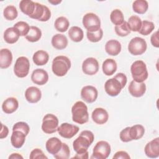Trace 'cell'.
Masks as SVG:
<instances>
[{
  "label": "cell",
  "instance_id": "21",
  "mask_svg": "<svg viewBox=\"0 0 159 159\" xmlns=\"http://www.w3.org/2000/svg\"><path fill=\"white\" fill-rule=\"evenodd\" d=\"M12 61V54L10 50L2 48L0 51V67L6 69L10 66Z\"/></svg>",
  "mask_w": 159,
  "mask_h": 159
},
{
  "label": "cell",
  "instance_id": "36",
  "mask_svg": "<svg viewBox=\"0 0 159 159\" xmlns=\"http://www.w3.org/2000/svg\"><path fill=\"white\" fill-rule=\"evenodd\" d=\"M3 15L5 19L8 20H13L17 18L18 12L16 7L14 6H7L3 11Z\"/></svg>",
  "mask_w": 159,
  "mask_h": 159
},
{
  "label": "cell",
  "instance_id": "41",
  "mask_svg": "<svg viewBox=\"0 0 159 159\" xmlns=\"http://www.w3.org/2000/svg\"><path fill=\"white\" fill-rule=\"evenodd\" d=\"M70 150L69 147L65 143H62V146L60 150L55 155L54 157L57 159H67L70 157Z\"/></svg>",
  "mask_w": 159,
  "mask_h": 159
},
{
  "label": "cell",
  "instance_id": "50",
  "mask_svg": "<svg viewBox=\"0 0 159 159\" xmlns=\"http://www.w3.org/2000/svg\"><path fill=\"white\" fill-rule=\"evenodd\" d=\"M88 152L87 151L85 153H80V154H78L76 153L75 156H74L73 158H83V159H87L88 158L89 156H88Z\"/></svg>",
  "mask_w": 159,
  "mask_h": 159
},
{
  "label": "cell",
  "instance_id": "49",
  "mask_svg": "<svg viewBox=\"0 0 159 159\" xmlns=\"http://www.w3.org/2000/svg\"><path fill=\"white\" fill-rule=\"evenodd\" d=\"M9 134V129L7 126L4 125V124H1V130L0 133V139H2L4 138H6Z\"/></svg>",
  "mask_w": 159,
  "mask_h": 159
},
{
  "label": "cell",
  "instance_id": "5",
  "mask_svg": "<svg viewBox=\"0 0 159 159\" xmlns=\"http://www.w3.org/2000/svg\"><path fill=\"white\" fill-rule=\"evenodd\" d=\"M83 25L87 32H94L101 29V20L96 14L87 13L83 17Z\"/></svg>",
  "mask_w": 159,
  "mask_h": 159
},
{
  "label": "cell",
  "instance_id": "6",
  "mask_svg": "<svg viewBox=\"0 0 159 159\" xmlns=\"http://www.w3.org/2000/svg\"><path fill=\"white\" fill-rule=\"evenodd\" d=\"M111 151V146L107 142L99 141L94 146L91 158L106 159L108 158Z\"/></svg>",
  "mask_w": 159,
  "mask_h": 159
},
{
  "label": "cell",
  "instance_id": "38",
  "mask_svg": "<svg viewBox=\"0 0 159 159\" xmlns=\"http://www.w3.org/2000/svg\"><path fill=\"white\" fill-rule=\"evenodd\" d=\"M114 29L116 34L120 37H125L130 33V30L129 27L127 22L125 20L121 24L116 25Z\"/></svg>",
  "mask_w": 159,
  "mask_h": 159
},
{
  "label": "cell",
  "instance_id": "42",
  "mask_svg": "<svg viewBox=\"0 0 159 159\" xmlns=\"http://www.w3.org/2000/svg\"><path fill=\"white\" fill-rule=\"evenodd\" d=\"M88 39L91 42H98L101 40L103 36V31L102 29H99L98 30L94 32H87L86 33Z\"/></svg>",
  "mask_w": 159,
  "mask_h": 159
},
{
  "label": "cell",
  "instance_id": "51",
  "mask_svg": "<svg viewBox=\"0 0 159 159\" xmlns=\"http://www.w3.org/2000/svg\"><path fill=\"white\" fill-rule=\"evenodd\" d=\"M9 158H15V159H19V158H21V159H23V157L17 153H12L9 157Z\"/></svg>",
  "mask_w": 159,
  "mask_h": 159
},
{
  "label": "cell",
  "instance_id": "52",
  "mask_svg": "<svg viewBox=\"0 0 159 159\" xmlns=\"http://www.w3.org/2000/svg\"><path fill=\"white\" fill-rule=\"evenodd\" d=\"M61 1H48V2L53 4V5H57L59 3H60Z\"/></svg>",
  "mask_w": 159,
  "mask_h": 159
},
{
  "label": "cell",
  "instance_id": "46",
  "mask_svg": "<svg viewBox=\"0 0 159 159\" xmlns=\"http://www.w3.org/2000/svg\"><path fill=\"white\" fill-rule=\"evenodd\" d=\"M114 78L117 79L122 84V87L124 88V86L126 85L127 84V76H125V74L122 73H119L117 74H116L114 76Z\"/></svg>",
  "mask_w": 159,
  "mask_h": 159
},
{
  "label": "cell",
  "instance_id": "4",
  "mask_svg": "<svg viewBox=\"0 0 159 159\" xmlns=\"http://www.w3.org/2000/svg\"><path fill=\"white\" fill-rule=\"evenodd\" d=\"M130 71L134 80L139 83L145 81L148 76L146 64L142 60L134 61L131 65Z\"/></svg>",
  "mask_w": 159,
  "mask_h": 159
},
{
  "label": "cell",
  "instance_id": "18",
  "mask_svg": "<svg viewBox=\"0 0 159 159\" xmlns=\"http://www.w3.org/2000/svg\"><path fill=\"white\" fill-rule=\"evenodd\" d=\"M91 117L96 124L102 125L108 120L109 114L106 109L101 107H98L93 111Z\"/></svg>",
  "mask_w": 159,
  "mask_h": 159
},
{
  "label": "cell",
  "instance_id": "32",
  "mask_svg": "<svg viewBox=\"0 0 159 159\" xmlns=\"http://www.w3.org/2000/svg\"><path fill=\"white\" fill-rule=\"evenodd\" d=\"M42 37L41 30L36 26H30V30L27 35L25 37L26 40L30 42H35L39 41Z\"/></svg>",
  "mask_w": 159,
  "mask_h": 159
},
{
  "label": "cell",
  "instance_id": "28",
  "mask_svg": "<svg viewBox=\"0 0 159 159\" xmlns=\"http://www.w3.org/2000/svg\"><path fill=\"white\" fill-rule=\"evenodd\" d=\"M49 59L48 53L44 50H38L33 55L34 63L37 66H43L47 63Z\"/></svg>",
  "mask_w": 159,
  "mask_h": 159
},
{
  "label": "cell",
  "instance_id": "2",
  "mask_svg": "<svg viewBox=\"0 0 159 159\" xmlns=\"http://www.w3.org/2000/svg\"><path fill=\"white\" fill-rule=\"evenodd\" d=\"M71 113L73 121L77 124H84L89 120L88 107L83 101H79L75 103L71 108Z\"/></svg>",
  "mask_w": 159,
  "mask_h": 159
},
{
  "label": "cell",
  "instance_id": "43",
  "mask_svg": "<svg viewBox=\"0 0 159 159\" xmlns=\"http://www.w3.org/2000/svg\"><path fill=\"white\" fill-rule=\"evenodd\" d=\"M14 130H20L24 132L25 135L27 136L30 131V127L26 122H18L14 125L12 127V131Z\"/></svg>",
  "mask_w": 159,
  "mask_h": 159
},
{
  "label": "cell",
  "instance_id": "45",
  "mask_svg": "<svg viewBox=\"0 0 159 159\" xmlns=\"http://www.w3.org/2000/svg\"><path fill=\"white\" fill-rule=\"evenodd\" d=\"M29 158L30 159H40V158H47V157L45 155L43 151L39 148L34 149L30 154Z\"/></svg>",
  "mask_w": 159,
  "mask_h": 159
},
{
  "label": "cell",
  "instance_id": "34",
  "mask_svg": "<svg viewBox=\"0 0 159 159\" xmlns=\"http://www.w3.org/2000/svg\"><path fill=\"white\" fill-rule=\"evenodd\" d=\"M54 25L57 30L60 32H65L68 30L70 25V22L67 18L61 16L55 20Z\"/></svg>",
  "mask_w": 159,
  "mask_h": 159
},
{
  "label": "cell",
  "instance_id": "23",
  "mask_svg": "<svg viewBox=\"0 0 159 159\" xmlns=\"http://www.w3.org/2000/svg\"><path fill=\"white\" fill-rule=\"evenodd\" d=\"M19 107V102L16 98L11 97L7 98L2 104V109L6 114H12Z\"/></svg>",
  "mask_w": 159,
  "mask_h": 159
},
{
  "label": "cell",
  "instance_id": "11",
  "mask_svg": "<svg viewBox=\"0 0 159 159\" xmlns=\"http://www.w3.org/2000/svg\"><path fill=\"white\" fill-rule=\"evenodd\" d=\"M80 129L77 125L66 122L61 124L57 129L58 134L65 139H71L74 137L79 131Z\"/></svg>",
  "mask_w": 159,
  "mask_h": 159
},
{
  "label": "cell",
  "instance_id": "15",
  "mask_svg": "<svg viewBox=\"0 0 159 159\" xmlns=\"http://www.w3.org/2000/svg\"><path fill=\"white\" fill-rule=\"evenodd\" d=\"M145 155L152 158H155L159 156V138L157 137L147 143L144 148Z\"/></svg>",
  "mask_w": 159,
  "mask_h": 159
},
{
  "label": "cell",
  "instance_id": "3",
  "mask_svg": "<svg viewBox=\"0 0 159 159\" xmlns=\"http://www.w3.org/2000/svg\"><path fill=\"white\" fill-rule=\"evenodd\" d=\"M70 68L71 61L67 57L60 55L53 60L52 70L53 73L57 76H65Z\"/></svg>",
  "mask_w": 159,
  "mask_h": 159
},
{
  "label": "cell",
  "instance_id": "9",
  "mask_svg": "<svg viewBox=\"0 0 159 159\" xmlns=\"http://www.w3.org/2000/svg\"><path fill=\"white\" fill-rule=\"evenodd\" d=\"M30 69V62L25 57H19L14 66V72L19 78H24L27 76Z\"/></svg>",
  "mask_w": 159,
  "mask_h": 159
},
{
  "label": "cell",
  "instance_id": "31",
  "mask_svg": "<svg viewBox=\"0 0 159 159\" xmlns=\"http://www.w3.org/2000/svg\"><path fill=\"white\" fill-rule=\"evenodd\" d=\"M144 133L145 129L142 125L137 124L130 127L129 134L132 140H139L141 139L143 136Z\"/></svg>",
  "mask_w": 159,
  "mask_h": 159
},
{
  "label": "cell",
  "instance_id": "8",
  "mask_svg": "<svg viewBox=\"0 0 159 159\" xmlns=\"http://www.w3.org/2000/svg\"><path fill=\"white\" fill-rule=\"evenodd\" d=\"M58 127V119L52 114H46L42 120V130L48 134L55 133Z\"/></svg>",
  "mask_w": 159,
  "mask_h": 159
},
{
  "label": "cell",
  "instance_id": "19",
  "mask_svg": "<svg viewBox=\"0 0 159 159\" xmlns=\"http://www.w3.org/2000/svg\"><path fill=\"white\" fill-rule=\"evenodd\" d=\"M25 97L29 102L36 103L40 100L42 93L38 88L30 86L25 91Z\"/></svg>",
  "mask_w": 159,
  "mask_h": 159
},
{
  "label": "cell",
  "instance_id": "39",
  "mask_svg": "<svg viewBox=\"0 0 159 159\" xmlns=\"http://www.w3.org/2000/svg\"><path fill=\"white\" fill-rule=\"evenodd\" d=\"M155 29L154 24L148 20H143L142 22V25L139 32L143 35H149Z\"/></svg>",
  "mask_w": 159,
  "mask_h": 159
},
{
  "label": "cell",
  "instance_id": "22",
  "mask_svg": "<svg viewBox=\"0 0 159 159\" xmlns=\"http://www.w3.org/2000/svg\"><path fill=\"white\" fill-rule=\"evenodd\" d=\"M25 137L26 135L25 134L20 130L12 131L11 137V142L12 145L16 148H21L24 144Z\"/></svg>",
  "mask_w": 159,
  "mask_h": 159
},
{
  "label": "cell",
  "instance_id": "14",
  "mask_svg": "<svg viewBox=\"0 0 159 159\" xmlns=\"http://www.w3.org/2000/svg\"><path fill=\"white\" fill-rule=\"evenodd\" d=\"M97 89L91 85L84 86L81 91V97L83 100L88 103L94 102L98 98Z\"/></svg>",
  "mask_w": 159,
  "mask_h": 159
},
{
  "label": "cell",
  "instance_id": "25",
  "mask_svg": "<svg viewBox=\"0 0 159 159\" xmlns=\"http://www.w3.org/2000/svg\"><path fill=\"white\" fill-rule=\"evenodd\" d=\"M19 32L15 27H9L4 32V39L9 44L16 43L20 37Z\"/></svg>",
  "mask_w": 159,
  "mask_h": 159
},
{
  "label": "cell",
  "instance_id": "16",
  "mask_svg": "<svg viewBox=\"0 0 159 159\" xmlns=\"http://www.w3.org/2000/svg\"><path fill=\"white\" fill-rule=\"evenodd\" d=\"M130 94L135 98L142 96L146 91V85L143 82L139 83L132 80L128 87Z\"/></svg>",
  "mask_w": 159,
  "mask_h": 159
},
{
  "label": "cell",
  "instance_id": "35",
  "mask_svg": "<svg viewBox=\"0 0 159 159\" xmlns=\"http://www.w3.org/2000/svg\"><path fill=\"white\" fill-rule=\"evenodd\" d=\"M141 19L137 16H130L127 21V24L130 31L139 32L142 25Z\"/></svg>",
  "mask_w": 159,
  "mask_h": 159
},
{
  "label": "cell",
  "instance_id": "7",
  "mask_svg": "<svg viewBox=\"0 0 159 159\" xmlns=\"http://www.w3.org/2000/svg\"><path fill=\"white\" fill-rule=\"evenodd\" d=\"M147 48L146 41L139 37L133 38L128 45V50L133 55H140L145 52Z\"/></svg>",
  "mask_w": 159,
  "mask_h": 159
},
{
  "label": "cell",
  "instance_id": "29",
  "mask_svg": "<svg viewBox=\"0 0 159 159\" xmlns=\"http://www.w3.org/2000/svg\"><path fill=\"white\" fill-rule=\"evenodd\" d=\"M35 7V2L30 0H22L19 3L20 10L29 17L33 14Z\"/></svg>",
  "mask_w": 159,
  "mask_h": 159
},
{
  "label": "cell",
  "instance_id": "1",
  "mask_svg": "<svg viewBox=\"0 0 159 159\" xmlns=\"http://www.w3.org/2000/svg\"><path fill=\"white\" fill-rule=\"evenodd\" d=\"M94 139V136L91 131L87 130L82 131L73 141V147L74 150L78 154L86 152L89 147L93 142Z\"/></svg>",
  "mask_w": 159,
  "mask_h": 159
},
{
  "label": "cell",
  "instance_id": "24",
  "mask_svg": "<svg viewBox=\"0 0 159 159\" xmlns=\"http://www.w3.org/2000/svg\"><path fill=\"white\" fill-rule=\"evenodd\" d=\"M121 44L116 40H110L105 45V50L107 54L111 56L117 55L121 51Z\"/></svg>",
  "mask_w": 159,
  "mask_h": 159
},
{
  "label": "cell",
  "instance_id": "47",
  "mask_svg": "<svg viewBox=\"0 0 159 159\" xmlns=\"http://www.w3.org/2000/svg\"><path fill=\"white\" fill-rule=\"evenodd\" d=\"M130 156L127 153V152H125V151H119L117 152L115 155L113 156L112 158L113 159H120V158H122V159H130Z\"/></svg>",
  "mask_w": 159,
  "mask_h": 159
},
{
  "label": "cell",
  "instance_id": "27",
  "mask_svg": "<svg viewBox=\"0 0 159 159\" xmlns=\"http://www.w3.org/2000/svg\"><path fill=\"white\" fill-rule=\"evenodd\" d=\"M117 67V63L114 59L107 58L103 62L102 69L104 75L111 76L116 71Z\"/></svg>",
  "mask_w": 159,
  "mask_h": 159
},
{
  "label": "cell",
  "instance_id": "26",
  "mask_svg": "<svg viewBox=\"0 0 159 159\" xmlns=\"http://www.w3.org/2000/svg\"><path fill=\"white\" fill-rule=\"evenodd\" d=\"M52 45L57 50L65 49L68 45V40L65 35L57 34L52 38Z\"/></svg>",
  "mask_w": 159,
  "mask_h": 159
},
{
  "label": "cell",
  "instance_id": "44",
  "mask_svg": "<svg viewBox=\"0 0 159 159\" xmlns=\"http://www.w3.org/2000/svg\"><path fill=\"white\" fill-rule=\"evenodd\" d=\"M130 127H127L121 130L119 134V137L121 141L124 142H129L132 141V139L129 134Z\"/></svg>",
  "mask_w": 159,
  "mask_h": 159
},
{
  "label": "cell",
  "instance_id": "33",
  "mask_svg": "<svg viewBox=\"0 0 159 159\" xmlns=\"http://www.w3.org/2000/svg\"><path fill=\"white\" fill-rule=\"evenodd\" d=\"M148 8V2L145 0H136L132 4L134 11L139 14H145Z\"/></svg>",
  "mask_w": 159,
  "mask_h": 159
},
{
  "label": "cell",
  "instance_id": "10",
  "mask_svg": "<svg viewBox=\"0 0 159 159\" xmlns=\"http://www.w3.org/2000/svg\"><path fill=\"white\" fill-rule=\"evenodd\" d=\"M51 17L50 10L45 5L35 2V7L32 15L29 17L42 22H46Z\"/></svg>",
  "mask_w": 159,
  "mask_h": 159
},
{
  "label": "cell",
  "instance_id": "30",
  "mask_svg": "<svg viewBox=\"0 0 159 159\" xmlns=\"http://www.w3.org/2000/svg\"><path fill=\"white\" fill-rule=\"evenodd\" d=\"M68 36L73 42H79L83 40L84 33L80 27L73 26L68 30Z\"/></svg>",
  "mask_w": 159,
  "mask_h": 159
},
{
  "label": "cell",
  "instance_id": "13",
  "mask_svg": "<svg viewBox=\"0 0 159 159\" xmlns=\"http://www.w3.org/2000/svg\"><path fill=\"white\" fill-rule=\"evenodd\" d=\"M82 70L86 75H95L99 70V63L98 60L93 57L87 58L83 62Z\"/></svg>",
  "mask_w": 159,
  "mask_h": 159
},
{
  "label": "cell",
  "instance_id": "48",
  "mask_svg": "<svg viewBox=\"0 0 159 159\" xmlns=\"http://www.w3.org/2000/svg\"><path fill=\"white\" fill-rule=\"evenodd\" d=\"M158 31H156L155 32H154L150 38V41H151V43L152 45L155 47L158 48L159 47V42H158Z\"/></svg>",
  "mask_w": 159,
  "mask_h": 159
},
{
  "label": "cell",
  "instance_id": "17",
  "mask_svg": "<svg viewBox=\"0 0 159 159\" xmlns=\"http://www.w3.org/2000/svg\"><path fill=\"white\" fill-rule=\"evenodd\" d=\"M32 82L38 85H43L48 80V75L47 72L42 68H37L33 71L31 75Z\"/></svg>",
  "mask_w": 159,
  "mask_h": 159
},
{
  "label": "cell",
  "instance_id": "12",
  "mask_svg": "<svg viewBox=\"0 0 159 159\" xmlns=\"http://www.w3.org/2000/svg\"><path fill=\"white\" fill-rule=\"evenodd\" d=\"M123 88L120 83L114 77L107 80L104 84V89L106 93L110 96H117Z\"/></svg>",
  "mask_w": 159,
  "mask_h": 159
},
{
  "label": "cell",
  "instance_id": "20",
  "mask_svg": "<svg viewBox=\"0 0 159 159\" xmlns=\"http://www.w3.org/2000/svg\"><path fill=\"white\" fill-rule=\"evenodd\" d=\"M62 142L57 137L50 138L45 143V148L47 152L52 155L57 154L61 149Z\"/></svg>",
  "mask_w": 159,
  "mask_h": 159
},
{
  "label": "cell",
  "instance_id": "40",
  "mask_svg": "<svg viewBox=\"0 0 159 159\" xmlns=\"http://www.w3.org/2000/svg\"><path fill=\"white\" fill-rule=\"evenodd\" d=\"M14 27L17 29L19 32L20 36H26L29 32V25L24 21H19L14 25Z\"/></svg>",
  "mask_w": 159,
  "mask_h": 159
},
{
  "label": "cell",
  "instance_id": "37",
  "mask_svg": "<svg viewBox=\"0 0 159 159\" xmlns=\"http://www.w3.org/2000/svg\"><path fill=\"white\" fill-rule=\"evenodd\" d=\"M110 19L114 25H120L124 21L123 13L119 9H114L111 13Z\"/></svg>",
  "mask_w": 159,
  "mask_h": 159
}]
</instances>
